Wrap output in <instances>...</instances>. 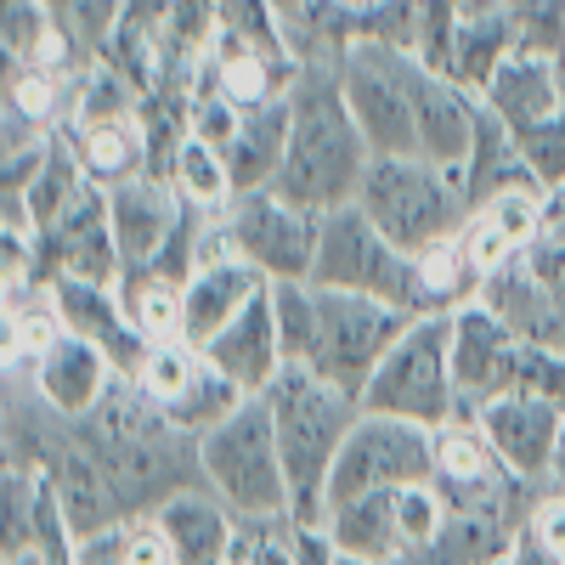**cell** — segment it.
<instances>
[{
	"label": "cell",
	"mask_w": 565,
	"mask_h": 565,
	"mask_svg": "<svg viewBox=\"0 0 565 565\" xmlns=\"http://www.w3.org/2000/svg\"><path fill=\"white\" fill-rule=\"evenodd\" d=\"M68 430L79 436V447L97 458L103 476L114 481L125 521H148L164 498L204 481L199 436H186L148 391H136L125 380V373H114V385L103 391V402L85 418H68Z\"/></svg>",
	"instance_id": "6da1fadb"
},
{
	"label": "cell",
	"mask_w": 565,
	"mask_h": 565,
	"mask_svg": "<svg viewBox=\"0 0 565 565\" xmlns=\"http://www.w3.org/2000/svg\"><path fill=\"white\" fill-rule=\"evenodd\" d=\"M289 153H282L277 170V193L295 199L306 210H334L351 204L356 186L373 164V148L345 103V85H340V57H317L300 63L295 85H289Z\"/></svg>",
	"instance_id": "7a4b0ae2"
},
{
	"label": "cell",
	"mask_w": 565,
	"mask_h": 565,
	"mask_svg": "<svg viewBox=\"0 0 565 565\" xmlns=\"http://www.w3.org/2000/svg\"><path fill=\"white\" fill-rule=\"evenodd\" d=\"M277 424V447L282 469H289V492H295V521L322 526L328 521V481H334V458L351 436V424L362 418V396L322 380V373L289 362L277 380L260 391Z\"/></svg>",
	"instance_id": "3957f363"
},
{
	"label": "cell",
	"mask_w": 565,
	"mask_h": 565,
	"mask_svg": "<svg viewBox=\"0 0 565 565\" xmlns=\"http://www.w3.org/2000/svg\"><path fill=\"white\" fill-rule=\"evenodd\" d=\"M199 458H204V487L226 498L238 521H295V492L266 396H249L210 436H199Z\"/></svg>",
	"instance_id": "277c9868"
},
{
	"label": "cell",
	"mask_w": 565,
	"mask_h": 565,
	"mask_svg": "<svg viewBox=\"0 0 565 565\" xmlns=\"http://www.w3.org/2000/svg\"><path fill=\"white\" fill-rule=\"evenodd\" d=\"M356 204L407 255L430 249L441 238H458L469 221L463 175L436 159H373L356 186Z\"/></svg>",
	"instance_id": "5b68a950"
},
{
	"label": "cell",
	"mask_w": 565,
	"mask_h": 565,
	"mask_svg": "<svg viewBox=\"0 0 565 565\" xmlns=\"http://www.w3.org/2000/svg\"><path fill=\"white\" fill-rule=\"evenodd\" d=\"M452 373H458V396H463L458 418H469L492 396H514V391L565 402V351L526 345L481 300L452 311Z\"/></svg>",
	"instance_id": "8992f818"
},
{
	"label": "cell",
	"mask_w": 565,
	"mask_h": 565,
	"mask_svg": "<svg viewBox=\"0 0 565 565\" xmlns=\"http://www.w3.org/2000/svg\"><path fill=\"white\" fill-rule=\"evenodd\" d=\"M362 407L413 418L424 430H441V424H452L463 413L458 373H452V311H424L407 322V334L373 367Z\"/></svg>",
	"instance_id": "52a82bcc"
},
{
	"label": "cell",
	"mask_w": 565,
	"mask_h": 565,
	"mask_svg": "<svg viewBox=\"0 0 565 565\" xmlns=\"http://www.w3.org/2000/svg\"><path fill=\"white\" fill-rule=\"evenodd\" d=\"M413 311L380 300V295H356V289H328L311 282V334L300 351V367L322 373L345 391H367L373 367L385 362V351L407 334Z\"/></svg>",
	"instance_id": "ba28073f"
},
{
	"label": "cell",
	"mask_w": 565,
	"mask_h": 565,
	"mask_svg": "<svg viewBox=\"0 0 565 565\" xmlns=\"http://www.w3.org/2000/svg\"><path fill=\"white\" fill-rule=\"evenodd\" d=\"M311 282H328V289H356V295H380L413 317L430 311L418 282V255H407L402 244H391L380 226L367 221V210L334 204L322 210V232H317V260H311Z\"/></svg>",
	"instance_id": "9c48e42d"
},
{
	"label": "cell",
	"mask_w": 565,
	"mask_h": 565,
	"mask_svg": "<svg viewBox=\"0 0 565 565\" xmlns=\"http://www.w3.org/2000/svg\"><path fill=\"white\" fill-rule=\"evenodd\" d=\"M447 521V498L436 481L413 487H373L362 498H345L328 509V537L340 543V554L367 559V565H396L413 548H424Z\"/></svg>",
	"instance_id": "30bf717a"
},
{
	"label": "cell",
	"mask_w": 565,
	"mask_h": 565,
	"mask_svg": "<svg viewBox=\"0 0 565 565\" xmlns=\"http://www.w3.org/2000/svg\"><path fill=\"white\" fill-rule=\"evenodd\" d=\"M340 85H345V103L367 136L373 159H424L413 90H407V45L351 40L340 57Z\"/></svg>",
	"instance_id": "8fae6325"
},
{
	"label": "cell",
	"mask_w": 565,
	"mask_h": 565,
	"mask_svg": "<svg viewBox=\"0 0 565 565\" xmlns=\"http://www.w3.org/2000/svg\"><path fill=\"white\" fill-rule=\"evenodd\" d=\"M413 481H436V430L362 407V418L351 424V436L334 458L328 509L345 498H362L373 487H413Z\"/></svg>",
	"instance_id": "7c38bea8"
},
{
	"label": "cell",
	"mask_w": 565,
	"mask_h": 565,
	"mask_svg": "<svg viewBox=\"0 0 565 565\" xmlns=\"http://www.w3.org/2000/svg\"><path fill=\"white\" fill-rule=\"evenodd\" d=\"M226 232H232V249L255 260L271 282H300L311 277L317 260L322 215L282 199L277 186H255V193H238L226 204Z\"/></svg>",
	"instance_id": "4fadbf2b"
},
{
	"label": "cell",
	"mask_w": 565,
	"mask_h": 565,
	"mask_svg": "<svg viewBox=\"0 0 565 565\" xmlns=\"http://www.w3.org/2000/svg\"><path fill=\"white\" fill-rule=\"evenodd\" d=\"M469 418L481 424V436L498 447V458L526 481H548L565 458V402L554 396H532V391L492 396Z\"/></svg>",
	"instance_id": "5bb4252c"
},
{
	"label": "cell",
	"mask_w": 565,
	"mask_h": 565,
	"mask_svg": "<svg viewBox=\"0 0 565 565\" xmlns=\"http://www.w3.org/2000/svg\"><path fill=\"white\" fill-rule=\"evenodd\" d=\"M266 289H271V277L255 260H244L238 249L204 255L193 266V277H186V345L204 351L221 328L238 317V311H249Z\"/></svg>",
	"instance_id": "9a60e30c"
},
{
	"label": "cell",
	"mask_w": 565,
	"mask_h": 565,
	"mask_svg": "<svg viewBox=\"0 0 565 565\" xmlns=\"http://www.w3.org/2000/svg\"><path fill=\"white\" fill-rule=\"evenodd\" d=\"M114 356L97 345V340H85V334H68L45 351V356H34L29 362V385H34V396L52 407V413H63V418H85L90 407L103 402V391L114 385Z\"/></svg>",
	"instance_id": "2e32d148"
},
{
	"label": "cell",
	"mask_w": 565,
	"mask_h": 565,
	"mask_svg": "<svg viewBox=\"0 0 565 565\" xmlns=\"http://www.w3.org/2000/svg\"><path fill=\"white\" fill-rule=\"evenodd\" d=\"M509 334H521L526 345H548L565 351V306L548 295V282L526 266V255H514L503 266H492L481 277V295H476Z\"/></svg>",
	"instance_id": "e0dca14e"
},
{
	"label": "cell",
	"mask_w": 565,
	"mask_h": 565,
	"mask_svg": "<svg viewBox=\"0 0 565 565\" xmlns=\"http://www.w3.org/2000/svg\"><path fill=\"white\" fill-rule=\"evenodd\" d=\"M108 210H114V238L125 266H153L170 244V232L181 226L186 199L175 193V181L164 175H136L108 186Z\"/></svg>",
	"instance_id": "ac0fdd59"
},
{
	"label": "cell",
	"mask_w": 565,
	"mask_h": 565,
	"mask_svg": "<svg viewBox=\"0 0 565 565\" xmlns=\"http://www.w3.org/2000/svg\"><path fill=\"white\" fill-rule=\"evenodd\" d=\"M148 521H159V532L175 548V565H232V548H238V514H232L226 498H215L204 481L186 487L175 498H164Z\"/></svg>",
	"instance_id": "d6986e66"
},
{
	"label": "cell",
	"mask_w": 565,
	"mask_h": 565,
	"mask_svg": "<svg viewBox=\"0 0 565 565\" xmlns=\"http://www.w3.org/2000/svg\"><path fill=\"white\" fill-rule=\"evenodd\" d=\"M204 356L226 373L232 385H244L249 396H260L282 367H289V351H282V334H277V306H271V289L249 306V311H238L221 334L204 345Z\"/></svg>",
	"instance_id": "ffe728a7"
},
{
	"label": "cell",
	"mask_w": 565,
	"mask_h": 565,
	"mask_svg": "<svg viewBox=\"0 0 565 565\" xmlns=\"http://www.w3.org/2000/svg\"><path fill=\"white\" fill-rule=\"evenodd\" d=\"M543 221H548V193H537V186H514V193H498L481 210H469L463 249H469V260H476L481 277H487L492 266L526 255L532 238L543 232Z\"/></svg>",
	"instance_id": "44dd1931"
},
{
	"label": "cell",
	"mask_w": 565,
	"mask_h": 565,
	"mask_svg": "<svg viewBox=\"0 0 565 565\" xmlns=\"http://www.w3.org/2000/svg\"><path fill=\"white\" fill-rule=\"evenodd\" d=\"M481 103H487L509 130L537 125V119H548L554 108H565L554 52H532V45H514V52L492 68V79L481 85Z\"/></svg>",
	"instance_id": "7402d4cb"
},
{
	"label": "cell",
	"mask_w": 565,
	"mask_h": 565,
	"mask_svg": "<svg viewBox=\"0 0 565 565\" xmlns=\"http://www.w3.org/2000/svg\"><path fill=\"white\" fill-rule=\"evenodd\" d=\"M458 175H463V199H469V210H481L487 199H498V193H514V186H537L532 181V170H526V159H521V141H514V130L481 103V114H476V148H469V159L458 164ZM543 193V186H537Z\"/></svg>",
	"instance_id": "603a6c76"
},
{
	"label": "cell",
	"mask_w": 565,
	"mask_h": 565,
	"mask_svg": "<svg viewBox=\"0 0 565 565\" xmlns=\"http://www.w3.org/2000/svg\"><path fill=\"white\" fill-rule=\"evenodd\" d=\"M514 543H521V526L503 521V514L447 509L441 532L424 543V548H413L407 559H396V565H487V559L514 554Z\"/></svg>",
	"instance_id": "cb8c5ba5"
},
{
	"label": "cell",
	"mask_w": 565,
	"mask_h": 565,
	"mask_svg": "<svg viewBox=\"0 0 565 565\" xmlns=\"http://www.w3.org/2000/svg\"><path fill=\"white\" fill-rule=\"evenodd\" d=\"M289 97H277L266 108H249L238 136L226 141V170H232V193H255V186H271L282 170V153H289Z\"/></svg>",
	"instance_id": "d4e9b609"
},
{
	"label": "cell",
	"mask_w": 565,
	"mask_h": 565,
	"mask_svg": "<svg viewBox=\"0 0 565 565\" xmlns=\"http://www.w3.org/2000/svg\"><path fill=\"white\" fill-rule=\"evenodd\" d=\"M114 295L141 340H186V282L159 266H125Z\"/></svg>",
	"instance_id": "484cf974"
},
{
	"label": "cell",
	"mask_w": 565,
	"mask_h": 565,
	"mask_svg": "<svg viewBox=\"0 0 565 565\" xmlns=\"http://www.w3.org/2000/svg\"><path fill=\"white\" fill-rule=\"evenodd\" d=\"M68 148L79 159V170L97 186H119L148 175V136H141V114L136 119H108V125H68Z\"/></svg>",
	"instance_id": "4316f807"
},
{
	"label": "cell",
	"mask_w": 565,
	"mask_h": 565,
	"mask_svg": "<svg viewBox=\"0 0 565 565\" xmlns=\"http://www.w3.org/2000/svg\"><path fill=\"white\" fill-rule=\"evenodd\" d=\"M418 282H424L430 311H458V306H469L481 295V266L469 260L463 232H458V238L430 244V249H418Z\"/></svg>",
	"instance_id": "83f0119b"
},
{
	"label": "cell",
	"mask_w": 565,
	"mask_h": 565,
	"mask_svg": "<svg viewBox=\"0 0 565 565\" xmlns=\"http://www.w3.org/2000/svg\"><path fill=\"white\" fill-rule=\"evenodd\" d=\"M170 181H175V193H181L186 204H199V210H226L232 199H238V193H232L226 153L210 148V141H199V136H186V141H181Z\"/></svg>",
	"instance_id": "f1b7e54d"
},
{
	"label": "cell",
	"mask_w": 565,
	"mask_h": 565,
	"mask_svg": "<svg viewBox=\"0 0 565 565\" xmlns=\"http://www.w3.org/2000/svg\"><path fill=\"white\" fill-rule=\"evenodd\" d=\"M514 141H521V159H526L532 181L554 199L559 186H565V108H554L537 125H521V130H514Z\"/></svg>",
	"instance_id": "f546056e"
},
{
	"label": "cell",
	"mask_w": 565,
	"mask_h": 565,
	"mask_svg": "<svg viewBox=\"0 0 565 565\" xmlns=\"http://www.w3.org/2000/svg\"><path fill=\"white\" fill-rule=\"evenodd\" d=\"M289 532H295V521H244L238 526V548H232V565H295Z\"/></svg>",
	"instance_id": "4dcf8cb0"
},
{
	"label": "cell",
	"mask_w": 565,
	"mask_h": 565,
	"mask_svg": "<svg viewBox=\"0 0 565 565\" xmlns=\"http://www.w3.org/2000/svg\"><path fill=\"white\" fill-rule=\"evenodd\" d=\"M526 266L548 282V295L565 306V215H548L543 221V232H537L532 249H526Z\"/></svg>",
	"instance_id": "1f68e13d"
},
{
	"label": "cell",
	"mask_w": 565,
	"mask_h": 565,
	"mask_svg": "<svg viewBox=\"0 0 565 565\" xmlns=\"http://www.w3.org/2000/svg\"><path fill=\"white\" fill-rule=\"evenodd\" d=\"M289 543H295V565H340V543L328 537V526H306V521H295Z\"/></svg>",
	"instance_id": "d6a6232c"
},
{
	"label": "cell",
	"mask_w": 565,
	"mask_h": 565,
	"mask_svg": "<svg viewBox=\"0 0 565 565\" xmlns=\"http://www.w3.org/2000/svg\"><path fill=\"white\" fill-rule=\"evenodd\" d=\"M509 565H565L543 537H532V532H521V543H514V554H509Z\"/></svg>",
	"instance_id": "836d02e7"
},
{
	"label": "cell",
	"mask_w": 565,
	"mask_h": 565,
	"mask_svg": "<svg viewBox=\"0 0 565 565\" xmlns=\"http://www.w3.org/2000/svg\"><path fill=\"white\" fill-rule=\"evenodd\" d=\"M7 565H45V559H40L34 548H23V554H7Z\"/></svg>",
	"instance_id": "e575fe53"
},
{
	"label": "cell",
	"mask_w": 565,
	"mask_h": 565,
	"mask_svg": "<svg viewBox=\"0 0 565 565\" xmlns=\"http://www.w3.org/2000/svg\"><path fill=\"white\" fill-rule=\"evenodd\" d=\"M548 215H565V186H559V193L548 199Z\"/></svg>",
	"instance_id": "d590c367"
},
{
	"label": "cell",
	"mask_w": 565,
	"mask_h": 565,
	"mask_svg": "<svg viewBox=\"0 0 565 565\" xmlns=\"http://www.w3.org/2000/svg\"><path fill=\"white\" fill-rule=\"evenodd\" d=\"M554 68H559V90H565V40H559V52H554Z\"/></svg>",
	"instance_id": "8d00e7d4"
},
{
	"label": "cell",
	"mask_w": 565,
	"mask_h": 565,
	"mask_svg": "<svg viewBox=\"0 0 565 565\" xmlns=\"http://www.w3.org/2000/svg\"><path fill=\"white\" fill-rule=\"evenodd\" d=\"M340 565H367V559H351V554H340Z\"/></svg>",
	"instance_id": "74e56055"
},
{
	"label": "cell",
	"mask_w": 565,
	"mask_h": 565,
	"mask_svg": "<svg viewBox=\"0 0 565 565\" xmlns=\"http://www.w3.org/2000/svg\"><path fill=\"white\" fill-rule=\"evenodd\" d=\"M487 565H509V554H503V559H487Z\"/></svg>",
	"instance_id": "f35d334b"
}]
</instances>
